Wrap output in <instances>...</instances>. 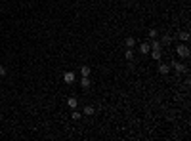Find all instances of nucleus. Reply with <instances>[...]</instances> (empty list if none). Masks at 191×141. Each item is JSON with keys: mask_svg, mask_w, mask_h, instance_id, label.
<instances>
[{"mask_svg": "<svg viewBox=\"0 0 191 141\" xmlns=\"http://www.w3.org/2000/svg\"><path fill=\"white\" fill-rule=\"evenodd\" d=\"M170 42H172V36H162V38H161V44H162V46H168Z\"/></svg>", "mask_w": 191, "mask_h": 141, "instance_id": "nucleus-15", "label": "nucleus"}, {"mask_svg": "<svg viewBox=\"0 0 191 141\" xmlns=\"http://www.w3.org/2000/svg\"><path fill=\"white\" fill-rule=\"evenodd\" d=\"M124 57H126L128 61H132V59H134V50H132V48H128V50L124 52Z\"/></svg>", "mask_w": 191, "mask_h": 141, "instance_id": "nucleus-14", "label": "nucleus"}, {"mask_svg": "<svg viewBox=\"0 0 191 141\" xmlns=\"http://www.w3.org/2000/svg\"><path fill=\"white\" fill-rule=\"evenodd\" d=\"M71 116H73V120H80V116H82V112H79V111H76V109H73Z\"/></svg>", "mask_w": 191, "mask_h": 141, "instance_id": "nucleus-16", "label": "nucleus"}, {"mask_svg": "<svg viewBox=\"0 0 191 141\" xmlns=\"http://www.w3.org/2000/svg\"><path fill=\"white\" fill-rule=\"evenodd\" d=\"M151 57L155 59V61H161V57H162V52H161V50H151Z\"/></svg>", "mask_w": 191, "mask_h": 141, "instance_id": "nucleus-9", "label": "nucleus"}, {"mask_svg": "<svg viewBox=\"0 0 191 141\" xmlns=\"http://www.w3.org/2000/svg\"><path fill=\"white\" fill-rule=\"evenodd\" d=\"M189 38H191V36H189L187 31H180V33H178V40H180V42H187Z\"/></svg>", "mask_w": 191, "mask_h": 141, "instance_id": "nucleus-5", "label": "nucleus"}, {"mask_svg": "<svg viewBox=\"0 0 191 141\" xmlns=\"http://www.w3.org/2000/svg\"><path fill=\"white\" fill-rule=\"evenodd\" d=\"M124 44H126V48H134L136 46V38H134V36H128V38L124 40Z\"/></svg>", "mask_w": 191, "mask_h": 141, "instance_id": "nucleus-11", "label": "nucleus"}, {"mask_svg": "<svg viewBox=\"0 0 191 141\" xmlns=\"http://www.w3.org/2000/svg\"><path fill=\"white\" fill-rule=\"evenodd\" d=\"M159 72L161 74H168L170 72V63H161L159 65Z\"/></svg>", "mask_w": 191, "mask_h": 141, "instance_id": "nucleus-6", "label": "nucleus"}, {"mask_svg": "<svg viewBox=\"0 0 191 141\" xmlns=\"http://www.w3.org/2000/svg\"><path fill=\"white\" fill-rule=\"evenodd\" d=\"M0 86H2V80H0Z\"/></svg>", "mask_w": 191, "mask_h": 141, "instance_id": "nucleus-19", "label": "nucleus"}, {"mask_svg": "<svg viewBox=\"0 0 191 141\" xmlns=\"http://www.w3.org/2000/svg\"><path fill=\"white\" fill-rule=\"evenodd\" d=\"M0 76H6V67L0 65Z\"/></svg>", "mask_w": 191, "mask_h": 141, "instance_id": "nucleus-18", "label": "nucleus"}, {"mask_svg": "<svg viewBox=\"0 0 191 141\" xmlns=\"http://www.w3.org/2000/svg\"><path fill=\"white\" fill-rule=\"evenodd\" d=\"M176 54L180 55V57L185 59V57H189V48L185 46L184 42H182V44H178V46H176Z\"/></svg>", "mask_w": 191, "mask_h": 141, "instance_id": "nucleus-2", "label": "nucleus"}, {"mask_svg": "<svg viewBox=\"0 0 191 141\" xmlns=\"http://www.w3.org/2000/svg\"><path fill=\"white\" fill-rule=\"evenodd\" d=\"M147 36H149V40H151V38H157V29H149Z\"/></svg>", "mask_w": 191, "mask_h": 141, "instance_id": "nucleus-17", "label": "nucleus"}, {"mask_svg": "<svg viewBox=\"0 0 191 141\" xmlns=\"http://www.w3.org/2000/svg\"><path fill=\"white\" fill-rule=\"evenodd\" d=\"M90 76H82V78H80V86L82 88H90Z\"/></svg>", "mask_w": 191, "mask_h": 141, "instance_id": "nucleus-10", "label": "nucleus"}, {"mask_svg": "<svg viewBox=\"0 0 191 141\" xmlns=\"http://www.w3.org/2000/svg\"><path fill=\"white\" fill-rule=\"evenodd\" d=\"M75 78H76V76H75V71H67L63 74V82L65 84H73V82H75Z\"/></svg>", "mask_w": 191, "mask_h": 141, "instance_id": "nucleus-3", "label": "nucleus"}, {"mask_svg": "<svg viewBox=\"0 0 191 141\" xmlns=\"http://www.w3.org/2000/svg\"><path fill=\"white\" fill-rule=\"evenodd\" d=\"M170 69H174L178 74H180V72H185V74H187V65H184L182 61H172L170 63Z\"/></svg>", "mask_w": 191, "mask_h": 141, "instance_id": "nucleus-1", "label": "nucleus"}, {"mask_svg": "<svg viewBox=\"0 0 191 141\" xmlns=\"http://www.w3.org/2000/svg\"><path fill=\"white\" fill-rule=\"evenodd\" d=\"M67 105L71 109H76V107H79V99H76V97H69L67 99Z\"/></svg>", "mask_w": 191, "mask_h": 141, "instance_id": "nucleus-8", "label": "nucleus"}, {"mask_svg": "<svg viewBox=\"0 0 191 141\" xmlns=\"http://www.w3.org/2000/svg\"><path fill=\"white\" fill-rule=\"evenodd\" d=\"M84 115H86V116H92V115H94V112H96V109L94 107H92V105H86V107H84Z\"/></svg>", "mask_w": 191, "mask_h": 141, "instance_id": "nucleus-13", "label": "nucleus"}, {"mask_svg": "<svg viewBox=\"0 0 191 141\" xmlns=\"http://www.w3.org/2000/svg\"><path fill=\"white\" fill-rule=\"evenodd\" d=\"M149 48H151V50H162V44H161V40H157V38H151V42H149Z\"/></svg>", "mask_w": 191, "mask_h": 141, "instance_id": "nucleus-4", "label": "nucleus"}, {"mask_svg": "<svg viewBox=\"0 0 191 141\" xmlns=\"http://www.w3.org/2000/svg\"><path fill=\"white\" fill-rule=\"evenodd\" d=\"M151 48H149V42H141L140 44V54H149Z\"/></svg>", "mask_w": 191, "mask_h": 141, "instance_id": "nucleus-7", "label": "nucleus"}, {"mask_svg": "<svg viewBox=\"0 0 191 141\" xmlns=\"http://www.w3.org/2000/svg\"><path fill=\"white\" fill-rule=\"evenodd\" d=\"M90 72H92V69L88 65H82V67H80V74H82V76H90Z\"/></svg>", "mask_w": 191, "mask_h": 141, "instance_id": "nucleus-12", "label": "nucleus"}]
</instances>
